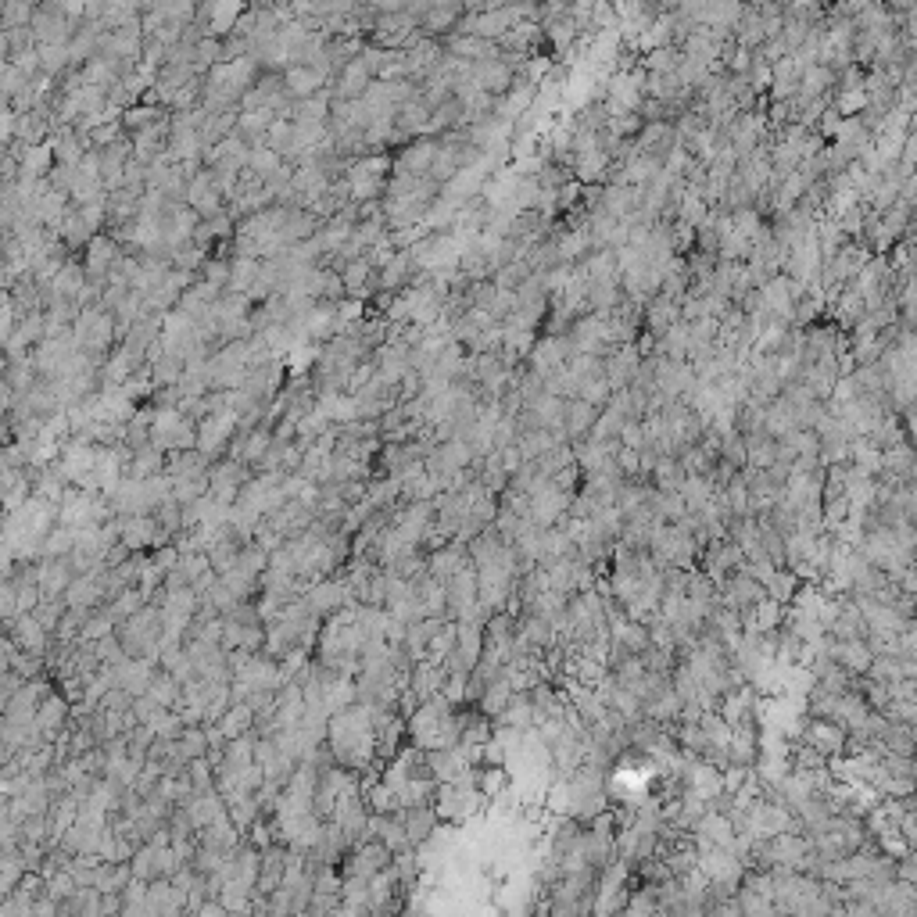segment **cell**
Wrapping results in <instances>:
<instances>
[{
  "label": "cell",
  "mask_w": 917,
  "mask_h": 917,
  "mask_svg": "<svg viewBox=\"0 0 917 917\" xmlns=\"http://www.w3.org/2000/svg\"><path fill=\"white\" fill-rule=\"evenodd\" d=\"M79 18H72L65 8H58L54 0H40L29 18V29H33L36 43H69L72 29H76Z\"/></svg>",
  "instance_id": "obj_1"
},
{
  "label": "cell",
  "mask_w": 917,
  "mask_h": 917,
  "mask_svg": "<svg viewBox=\"0 0 917 917\" xmlns=\"http://www.w3.org/2000/svg\"><path fill=\"white\" fill-rule=\"evenodd\" d=\"M373 43L377 47H387V51H402L409 47L416 36H420V22L409 15V11H391V15H377L373 22Z\"/></svg>",
  "instance_id": "obj_2"
},
{
  "label": "cell",
  "mask_w": 917,
  "mask_h": 917,
  "mask_svg": "<svg viewBox=\"0 0 917 917\" xmlns=\"http://www.w3.org/2000/svg\"><path fill=\"white\" fill-rule=\"evenodd\" d=\"M183 201H187L194 212H198V219H215V215H223V201L226 194L219 190V183H215L212 172H190L187 180V194H183Z\"/></svg>",
  "instance_id": "obj_3"
},
{
  "label": "cell",
  "mask_w": 917,
  "mask_h": 917,
  "mask_svg": "<svg viewBox=\"0 0 917 917\" xmlns=\"http://www.w3.org/2000/svg\"><path fill=\"white\" fill-rule=\"evenodd\" d=\"M574 355V348H570V341L559 334H549L545 341H534L531 352H527V362H531V373H538L541 380H549L552 373H559V369L566 366V359Z\"/></svg>",
  "instance_id": "obj_4"
},
{
  "label": "cell",
  "mask_w": 917,
  "mask_h": 917,
  "mask_svg": "<svg viewBox=\"0 0 917 917\" xmlns=\"http://www.w3.org/2000/svg\"><path fill=\"white\" fill-rule=\"evenodd\" d=\"M369 86H373V72H369L366 61L355 54L352 61H344L341 69L334 72V90H330V97H334V101H359Z\"/></svg>",
  "instance_id": "obj_5"
},
{
  "label": "cell",
  "mask_w": 917,
  "mask_h": 917,
  "mask_svg": "<svg viewBox=\"0 0 917 917\" xmlns=\"http://www.w3.org/2000/svg\"><path fill=\"white\" fill-rule=\"evenodd\" d=\"M441 137H416L412 144L402 147V155L391 162V169L402 172V176H427L434 158H438Z\"/></svg>",
  "instance_id": "obj_6"
},
{
  "label": "cell",
  "mask_w": 917,
  "mask_h": 917,
  "mask_svg": "<svg viewBox=\"0 0 917 917\" xmlns=\"http://www.w3.org/2000/svg\"><path fill=\"white\" fill-rule=\"evenodd\" d=\"M398 817H402V828H405V835H409V846H423L430 835L438 832V821H441L430 799H427V803L402 806V810H398Z\"/></svg>",
  "instance_id": "obj_7"
},
{
  "label": "cell",
  "mask_w": 917,
  "mask_h": 917,
  "mask_svg": "<svg viewBox=\"0 0 917 917\" xmlns=\"http://www.w3.org/2000/svg\"><path fill=\"white\" fill-rule=\"evenodd\" d=\"M283 90H287V97L291 101H305V97H312V94H319L330 79L323 76L319 69H312V65H301V61H294V65H287L283 69Z\"/></svg>",
  "instance_id": "obj_8"
},
{
  "label": "cell",
  "mask_w": 917,
  "mask_h": 917,
  "mask_svg": "<svg viewBox=\"0 0 917 917\" xmlns=\"http://www.w3.org/2000/svg\"><path fill=\"white\" fill-rule=\"evenodd\" d=\"M595 416H599V405H592V402H584V398H577V395H570L563 402V438L574 445V441H581L588 430H592V423H595Z\"/></svg>",
  "instance_id": "obj_9"
},
{
  "label": "cell",
  "mask_w": 917,
  "mask_h": 917,
  "mask_svg": "<svg viewBox=\"0 0 917 917\" xmlns=\"http://www.w3.org/2000/svg\"><path fill=\"white\" fill-rule=\"evenodd\" d=\"M445 54L452 58H463V61H484V58H498V43L495 40H484V36H473V33H448L445 36Z\"/></svg>",
  "instance_id": "obj_10"
},
{
  "label": "cell",
  "mask_w": 917,
  "mask_h": 917,
  "mask_svg": "<svg viewBox=\"0 0 917 917\" xmlns=\"http://www.w3.org/2000/svg\"><path fill=\"white\" fill-rule=\"evenodd\" d=\"M158 119H165L162 104H133V108L122 115V129H129V137H133V133H140V129L155 126Z\"/></svg>",
  "instance_id": "obj_11"
},
{
  "label": "cell",
  "mask_w": 917,
  "mask_h": 917,
  "mask_svg": "<svg viewBox=\"0 0 917 917\" xmlns=\"http://www.w3.org/2000/svg\"><path fill=\"white\" fill-rule=\"evenodd\" d=\"M681 61V51L670 43V47H656V51H645L642 58V69L645 72H674Z\"/></svg>",
  "instance_id": "obj_12"
},
{
  "label": "cell",
  "mask_w": 917,
  "mask_h": 917,
  "mask_svg": "<svg viewBox=\"0 0 917 917\" xmlns=\"http://www.w3.org/2000/svg\"><path fill=\"white\" fill-rule=\"evenodd\" d=\"M201 470H205V455H201V448H198V452H180V455H172V463H169V477H172V480H180V477H201Z\"/></svg>",
  "instance_id": "obj_13"
},
{
  "label": "cell",
  "mask_w": 917,
  "mask_h": 917,
  "mask_svg": "<svg viewBox=\"0 0 917 917\" xmlns=\"http://www.w3.org/2000/svg\"><path fill=\"white\" fill-rule=\"evenodd\" d=\"M269 445H273V434H269V430H251L248 441L240 445V463H258Z\"/></svg>",
  "instance_id": "obj_14"
},
{
  "label": "cell",
  "mask_w": 917,
  "mask_h": 917,
  "mask_svg": "<svg viewBox=\"0 0 917 917\" xmlns=\"http://www.w3.org/2000/svg\"><path fill=\"white\" fill-rule=\"evenodd\" d=\"M824 119H821V137H835V129H839V122H842V115L835 112V108H824Z\"/></svg>",
  "instance_id": "obj_15"
},
{
  "label": "cell",
  "mask_w": 917,
  "mask_h": 917,
  "mask_svg": "<svg viewBox=\"0 0 917 917\" xmlns=\"http://www.w3.org/2000/svg\"><path fill=\"white\" fill-rule=\"evenodd\" d=\"M871 4H882V0H842L839 11H842V15H849V18H857L860 11H867Z\"/></svg>",
  "instance_id": "obj_16"
},
{
  "label": "cell",
  "mask_w": 917,
  "mask_h": 917,
  "mask_svg": "<svg viewBox=\"0 0 917 917\" xmlns=\"http://www.w3.org/2000/svg\"><path fill=\"white\" fill-rule=\"evenodd\" d=\"M8 405H11V384H8V377H4L0 380V412L8 409Z\"/></svg>",
  "instance_id": "obj_17"
}]
</instances>
